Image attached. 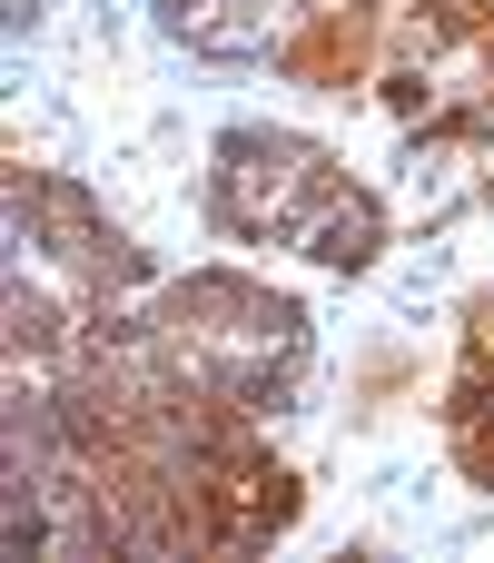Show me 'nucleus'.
Listing matches in <instances>:
<instances>
[{"instance_id":"1","label":"nucleus","mask_w":494,"mask_h":563,"mask_svg":"<svg viewBox=\"0 0 494 563\" xmlns=\"http://www.w3.org/2000/svg\"><path fill=\"white\" fill-rule=\"evenodd\" d=\"M218 208L238 218V228H277V238H297L307 257H337V267H356L366 247H376V208L307 148V139H228V178H218Z\"/></svg>"}]
</instances>
